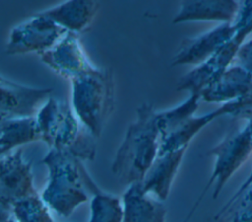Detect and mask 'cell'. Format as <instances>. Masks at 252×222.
<instances>
[{
	"instance_id": "cell-1",
	"label": "cell",
	"mask_w": 252,
	"mask_h": 222,
	"mask_svg": "<svg viewBox=\"0 0 252 222\" xmlns=\"http://www.w3.org/2000/svg\"><path fill=\"white\" fill-rule=\"evenodd\" d=\"M158 146L157 111L144 103L137 109V118L129 125L116 153L112 173L126 185L141 183L158 156Z\"/></svg>"
},
{
	"instance_id": "cell-2",
	"label": "cell",
	"mask_w": 252,
	"mask_h": 222,
	"mask_svg": "<svg viewBox=\"0 0 252 222\" xmlns=\"http://www.w3.org/2000/svg\"><path fill=\"white\" fill-rule=\"evenodd\" d=\"M42 163L49 171L42 200L60 215L70 216L81 203L88 200L84 186L89 187L94 194L99 191L81 160L70 152L51 148Z\"/></svg>"
},
{
	"instance_id": "cell-3",
	"label": "cell",
	"mask_w": 252,
	"mask_h": 222,
	"mask_svg": "<svg viewBox=\"0 0 252 222\" xmlns=\"http://www.w3.org/2000/svg\"><path fill=\"white\" fill-rule=\"evenodd\" d=\"M72 103L77 118L98 138L114 107V85L108 69L94 71L71 80Z\"/></svg>"
},
{
	"instance_id": "cell-4",
	"label": "cell",
	"mask_w": 252,
	"mask_h": 222,
	"mask_svg": "<svg viewBox=\"0 0 252 222\" xmlns=\"http://www.w3.org/2000/svg\"><path fill=\"white\" fill-rule=\"evenodd\" d=\"M236 32L219 50L206 62L195 67L184 75L177 84L178 91L200 93L205 87L219 78L231 64L232 60L244 43L246 37L252 33V1L246 0L240 4V9L234 21Z\"/></svg>"
},
{
	"instance_id": "cell-5",
	"label": "cell",
	"mask_w": 252,
	"mask_h": 222,
	"mask_svg": "<svg viewBox=\"0 0 252 222\" xmlns=\"http://www.w3.org/2000/svg\"><path fill=\"white\" fill-rule=\"evenodd\" d=\"M251 153L252 138L247 126L241 130L231 131L218 145L209 150L208 154L216 158L214 171L183 222H189L213 184L215 185L213 198H218L226 182L246 162Z\"/></svg>"
},
{
	"instance_id": "cell-6",
	"label": "cell",
	"mask_w": 252,
	"mask_h": 222,
	"mask_svg": "<svg viewBox=\"0 0 252 222\" xmlns=\"http://www.w3.org/2000/svg\"><path fill=\"white\" fill-rule=\"evenodd\" d=\"M40 139L50 148L70 151L84 131L68 105L49 97L35 117Z\"/></svg>"
},
{
	"instance_id": "cell-7",
	"label": "cell",
	"mask_w": 252,
	"mask_h": 222,
	"mask_svg": "<svg viewBox=\"0 0 252 222\" xmlns=\"http://www.w3.org/2000/svg\"><path fill=\"white\" fill-rule=\"evenodd\" d=\"M67 33V30L41 12L28 18L11 31L6 52L14 55L35 51L39 54L53 47Z\"/></svg>"
},
{
	"instance_id": "cell-8",
	"label": "cell",
	"mask_w": 252,
	"mask_h": 222,
	"mask_svg": "<svg viewBox=\"0 0 252 222\" xmlns=\"http://www.w3.org/2000/svg\"><path fill=\"white\" fill-rule=\"evenodd\" d=\"M51 89H35L10 81L0 82V124L13 119L34 117Z\"/></svg>"
},
{
	"instance_id": "cell-9",
	"label": "cell",
	"mask_w": 252,
	"mask_h": 222,
	"mask_svg": "<svg viewBox=\"0 0 252 222\" xmlns=\"http://www.w3.org/2000/svg\"><path fill=\"white\" fill-rule=\"evenodd\" d=\"M37 195L32 185V166L23 158L22 150L0 157V201L8 205Z\"/></svg>"
},
{
	"instance_id": "cell-10",
	"label": "cell",
	"mask_w": 252,
	"mask_h": 222,
	"mask_svg": "<svg viewBox=\"0 0 252 222\" xmlns=\"http://www.w3.org/2000/svg\"><path fill=\"white\" fill-rule=\"evenodd\" d=\"M39 56L51 69L70 81L96 68L85 54L79 35L72 32H68L53 47L39 53Z\"/></svg>"
},
{
	"instance_id": "cell-11",
	"label": "cell",
	"mask_w": 252,
	"mask_h": 222,
	"mask_svg": "<svg viewBox=\"0 0 252 222\" xmlns=\"http://www.w3.org/2000/svg\"><path fill=\"white\" fill-rule=\"evenodd\" d=\"M235 32L236 26L234 23H222L205 34L184 39L172 60V66L183 64L199 66L203 64L229 40Z\"/></svg>"
},
{
	"instance_id": "cell-12",
	"label": "cell",
	"mask_w": 252,
	"mask_h": 222,
	"mask_svg": "<svg viewBox=\"0 0 252 222\" xmlns=\"http://www.w3.org/2000/svg\"><path fill=\"white\" fill-rule=\"evenodd\" d=\"M186 149L158 155L141 182L146 194H153L159 201L167 199Z\"/></svg>"
},
{
	"instance_id": "cell-13",
	"label": "cell",
	"mask_w": 252,
	"mask_h": 222,
	"mask_svg": "<svg viewBox=\"0 0 252 222\" xmlns=\"http://www.w3.org/2000/svg\"><path fill=\"white\" fill-rule=\"evenodd\" d=\"M252 84V73L235 64L229 66L219 78L205 87L200 98L206 102L228 103L245 94Z\"/></svg>"
},
{
	"instance_id": "cell-14",
	"label": "cell",
	"mask_w": 252,
	"mask_h": 222,
	"mask_svg": "<svg viewBox=\"0 0 252 222\" xmlns=\"http://www.w3.org/2000/svg\"><path fill=\"white\" fill-rule=\"evenodd\" d=\"M165 215L161 201L144 193L141 183L129 185L123 195L122 222H164Z\"/></svg>"
},
{
	"instance_id": "cell-15",
	"label": "cell",
	"mask_w": 252,
	"mask_h": 222,
	"mask_svg": "<svg viewBox=\"0 0 252 222\" xmlns=\"http://www.w3.org/2000/svg\"><path fill=\"white\" fill-rule=\"evenodd\" d=\"M240 4L231 1H184L173 23L189 21H219L234 23Z\"/></svg>"
},
{
	"instance_id": "cell-16",
	"label": "cell",
	"mask_w": 252,
	"mask_h": 222,
	"mask_svg": "<svg viewBox=\"0 0 252 222\" xmlns=\"http://www.w3.org/2000/svg\"><path fill=\"white\" fill-rule=\"evenodd\" d=\"M98 6L95 1L75 0L64 2L42 13L68 32L79 35L90 27Z\"/></svg>"
},
{
	"instance_id": "cell-17",
	"label": "cell",
	"mask_w": 252,
	"mask_h": 222,
	"mask_svg": "<svg viewBox=\"0 0 252 222\" xmlns=\"http://www.w3.org/2000/svg\"><path fill=\"white\" fill-rule=\"evenodd\" d=\"M228 111V106L225 103L220 108L211 112L200 116L190 117L169 135L159 140L158 155H162L180 149H187L190 141L203 127L208 125L211 121L219 116L225 114L227 115Z\"/></svg>"
},
{
	"instance_id": "cell-18",
	"label": "cell",
	"mask_w": 252,
	"mask_h": 222,
	"mask_svg": "<svg viewBox=\"0 0 252 222\" xmlns=\"http://www.w3.org/2000/svg\"><path fill=\"white\" fill-rule=\"evenodd\" d=\"M40 139L35 117L8 120L0 124V157L11 149Z\"/></svg>"
},
{
	"instance_id": "cell-19",
	"label": "cell",
	"mask_w": 252,
	"mask_h": 222,
	"mask_svg": "<svg viewBox=\"0 0 252 222\" xmlns=\"http://www.w3.org/2000/svg\"><path fill=\"white\" fill-rule=\"evenodd\" d=\"M198 93H192L188 99L178 106L160 112H157V124L159 132V140L169 135L190 117L194 116L200 100Z\"/></svg>"
},
{
	"instance_id": "cell-20",
	"label": "cell",
	"mask_w": 252,
	"mask_h": 222,
	"mask_svg": "<svg viewBox=\"0 0 252 222\" xmlns=\"http://www.w3.org/2000/svg\"><path fill=\"white\" fill-rule=\"evenodd\" d=\"M123 207L120 199L102 191L94 193L91 203L89 222H122Z\"/></svg>"
},
{
	"instance_id": "cell-21",
	"label": "cell",
	"mask_w": 252,
	"mask_h": 222,
	"mask_svg": "<svg viewBox=\"0 0 252 222\" xmlns=\"http://www.w3.org/2000/svg\"><path fill=\"white\" fill-rule=\"evenodd\" d=\"M12 212L18 222H54L44 201L38 195H32L15 202Z\"/></svg>"
},
{
	"instance_id": "cell-22",
	"label": "cell",
	"mask_w": 252,
	"mask_h": 222,
	"mask_svg": "<svg viewBox=\"0 0 252 222\" xmlns=\"http://www.w3.org/2000/svg\"><path fill=\"white\" fill-rule=\"evenodd\" d=\"M227 104L229 106L228 115L236 119L244 118L248 121L252 119V84L243 96Z\"/></svg>"
},
{
	"instance_id": "cell-23",
	"label": "cell",
	"mask_w": 252,
	"mask_h": 222,
	"mask_svg": "<svg viewBox=\"0 0 252 222\" xmlns=\"http://www.w3.org/2000/svg\"><path fill=\"white\" fill-rule=\"evenodd\" d=\"M235 204H237L235 214L238 215L240 221L252 222V185H250L245 190V192L239 197ZM235 204L232 206V208L235 206Z\"/></svg>"
},
{
	"instance_id": "cell-24",
	"label": "cell",
	"mask_w": 252,
	"mask_h": 222,
	"mask_svg": "<svg viewBox=\"0 0 252 222\" xmlns=\"http://www.w3.org/2000/svg\"><path fill=\"white\" fill-rule=\"evenodd\" d=\"M252 185V170H251V173L249 174L248 178L242 183V185L239 186V188L235 191V193L230 197V199L219 210V212L215 215L214 219L216 221H219L220 220L222 217L226 216V214H228L232 208V206L235 204V202L239 199V197L245 192V190L250 186Z\"/></svg>"
},
{
	"instance_id": "cell-25",
	"label": "cell",
	"mask_w": 252,
	"mask_h": 222,
	"mask_svg": "<svg viewBox=\"0 0 252 222\" xmlns=\"http://www.w3.org/2000/svg\"><path fill=\"white\" fill-rule=\"evenodd\" d=\"M235 59L237 65L252 73V39L241 45Z\"/></svg>"
},
{
	"instance_id": "cell-26",
	"label": "cell",
	"mask_w": 252,
	"mask_h": 222,
	"mask_svg": "<svg viewBox=\"0 0 252 222\" xmlns=\"http://www.w3.org/2000/svg\"><path fill=\"white\" fill-rule=\"evenodd\" d=\"M12 213V206L0 201V222H8Z\"/></svg>"
},
{
	"instance_id": "cell-27",
	"label": "cell",
	"mask_w": 252,
	"mask_h": 222,
	"mask_svg": "<svg viewBox=\"0 0 252 222\" xmlns=\"http://www.w3.org/2000/svg\"><path fill=\"white\" fill-rule=\"evenodd\" d=\"M246 126L248 127L249 132H250V136H251V138H252V119H250V120L248 121V123H247Z\"/></svg>"
},
{
	"instance_id": "cell-28",
	"label": "cell",
	"mask_w": 252,
	"mask_h": 222,
	"mask_svg": "<svg viewBox=\"0 0 252 222\" xmlns=\"http://www.w3.org/2000/svg\"><path fill=\"white\" fill-rule=\"evenodd\" d=\"M230 222H241V221H240V219H239L238 215L234 213V215H233V217H232V219H231V221H230Z\"/></svg>"
},
{
	"instance_id": "cell-29",
	"label": "cell",
	"mask_w": 252,
	"mask_h": 222,
	"mask_svg": "<svg viewBox=\"0 0 252 222\" xmlns=\"http://www.w3.org/2000/svg\"><path fill=\"white\" fill-rule=\"evenodd\" d=\"M8 222H15V221H13V220H12V219H10V220H9V221H8Z\"/></svg>"
},
{
	"instance_id": "cell-30",
	"label": "cell",
	"mask_w": 252,
	"mask_h": 222,
	"mask_svg": "<svg viewBox=\"0 0 252 222\" xmlns=\"http://www.w3.org/2000/svg\"><path fill=\"white\" fill-rule=\"evenodd\" d=\"M2 80H3V78H2V77H1V76H0V82H1V81H2Z\"/></svg>"
}]
</instances>
